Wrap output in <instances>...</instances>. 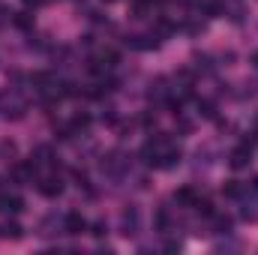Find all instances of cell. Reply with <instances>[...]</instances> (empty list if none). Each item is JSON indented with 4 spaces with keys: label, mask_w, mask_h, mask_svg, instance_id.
Instances as JSON below:
<instances>
[{
    "label": "cell",
    "mask_w": 258,
    "mask_h": 255,
    "mask_svg": "<svg viewBox=\"0 0 258 255\" xmlns=\"http://www.w3.org/2000/svg\"><path fill=\"white\" fill-rule=\"evenodd\" d=\"M222 192H225L228 198H243V195L249 192V186H246V183H240V180H231V183H228Z\"/></svg>",
    "instance_id": "cell-8"
},
{
    "label": "cell",
    "mask_w": 258,
    "mask_h": 255,
    "mask_svg": "<svg viewBox=\"0 0 258 255\" xmlns=\"http://www.w3.org/2000/svg\"><path fill=\"white\" fill-rule=\"evenodd\" d=\"M3 234H6V237H12V240H18L24 231H21V225H18V222H6V225H3Z\"/></svg>",
    "instance_id": "cell-10"
},
{
    "label": "cell",
    "mask_w": 258,
    "mask_h": 255,
    "mask_svg": "<svg viewBox=\"0 0 258 255\" xmlns=\"http://www.w3.org/2000/svg\"><path fill=\"white\" fill-rule=\"evenodd\" d=\"M63 228H66V234H81V231H87V219L78 210H72V213H66Z\"/></svg>",
    "instance_id": "cell-5"
},
{
    "label": "cell",
    "mask_w": 258,
    "mask_h": 255,
    "mask_svg": "<svg viewBox=\"0 0 258 255\" xmlns=\"http://www.w3.org/2000/svg\"><path fill=\"white\" fill-rule=\"evenodd\" d=\"M174 201H177L180 207H195L198 195H195V189H192V186H180V189L174 192Z\"/></svg>",
    "instance_id": "cell-7"
},
{
    "label": "cell",
    "mask_w": 258,
    "mask_h": 255,
    "mask_svg": "<svg viewBox=\"0 0 258 255\" xmlns=\"http://www.w3.org/2000/svg\"><path fill=\"white\" fill-rule=\"evenodd\" d=\"M198 111L204 114V117H213L216 111H213V102H198Z\"/></svg>",
    "instance_id": "cell-14"
},
{
    "label": "cell",
    "mask_w": 258,
    "mask_h": 255,
    "mask_svg": "<svg viewBox=\"0 0 258 255\" xmlns=\"http://www.w3.org/2000/svg\"><path fill=\"white\" fill-rule=\"evenodd\" d=\"M102 171L108 174V177H120L123 171H126V159H123V153H108V156H102Z\"/></svg>",
    "instance_id": "cell-2"
},
{
    "label": "cell",
    "mask_w": 258,
    "mask_h": 255,
    "mask_svg": "<svg viewBox=\"0 0 258 255\" xmlns=\"http://www.w3.org/2000/svg\"><path fill=\"white\" fill-rule=\"evenodd\" d=\"M90 126V117L87 114H78V117H72V123H69V132H81V129Z\"/></svg>",
    "instance_id": "cell-9"
},
{
    "label": "cell",
    "mask_w": 258,
    "mask_h": 255,
    "mask_svg": "<svg viewBox=\"0 0 258 255\" xmlns=\"http://www.w3.org/2000/svg\"><path fill=\"white\" fill-rule=\"evenodd\" d=\"M108 3H114V0H108Z\"/></svg>",
    "instance_id": "cell-18"
},
{
    "label": "cell",
    "mask_w": 258,
    "mask_h": 255,
    "mask_svg": "<svg viewBox=\"0 0 258 255\" xmlns=\"http://www.w3.org/2000/svg\"><path fill=\"white\" fill-rule=\"evenodd\" d=\"M252 162V147H246V144H240V147H234L231 150V156H228V165L234 168V171H240V168H246Z\"/></svg>",
    "instance_id": "cell-4"
},
{
    "label": "cell",
    "mask_w": 258,
    "mask_h": 255,
    "mask_svg": "<svg viewBox=\"0 0 258 255\" xmlns=\"http://www.w3.org/2000/svg\"><path fill=\"white\" fill-rule=\"evenodd\" d=\"M249 63H252V66L258 69V51H252V57H249Z\"/></svg>",
    "instance_id": "cell-17"
},
{
    "label": "cell",
    "mask_w": 258,
    "mask_h": 255,
    "mask_svg": "<svg viewBox=\"0 0 258 255\" xmlns=\"http://www.w3.org/2000/svg\"><path fill=\"white\" fill-rule=\"evenodd\" d=\"M93 237H105V222H93Z\"/></svg>",
    "instance_id": "cell-15"
},
{
    "label": "cell",
    "mask_w": 258,
    "mask_h": 255,
    "mask_svg": "<svg viewBox=\"0 0 258 255\" xmlns=\"http://www.w3.org/2000/svg\"><path fill=\"white\" fill-rule=\"evenodd\" d=\"M156 228H159V231H165V228H168V213H165V210H159V213H156Z\"/></svg>",
    "instance_id": "cell-13"
},
{
    "label": "cell",
    "mask_w": 258,
    "mask_h": 255,
    "mask_svg": "<svg viewBox=\"0 0 258 255\" xmlns=\"http://www.w3.org/2000/svg\"><path fill=\"white\" fill-rule=\"evenodd\" d=\"M138 222H141L138 210H135V207H126V210L120 213V234H123V237H132V234H138Z\"/></svg>",
    "instance_id": "cell-3"
},
{
    "label": "cell",
    "mask_w": 258,
    "mask_h": 255,
    "mask_svg": "<svg viewBox=\"0 0 258 255\" xmlns=\"http://www.w3.org/2000/svg\"><path fill=\"white\" fill-rule=\"evenodd\" d=\"M216 231L219 234H228L231 231V219L228 216H216Z\"/></svg>",
    "instance_id": "cell-11"
},
{
    "label": "cell",
    "mask_w": 258,
    "mask_h": 255,
    "mask_svg": "<svg viewBox=\"0 0 258 255\" xmlns=\"http://www.w3.org/2000/svg\"><path fill=\"white\" fill-rule=\"evenodd\" d=\"M0 111H3V117H12V120H18V117H24V111H27V105L15 96V93H3L0 96Z\"/></svg>",
    "instance_id": "cell-1"
},
{
    "label": "cell",
    "mask_w": 258,
    "mask_h": 255,
    "mask_svg": "<svg viewBox=\"0 0 258 255\" xmlns=\"http://www.w3.org/2000/svg\"><path fill=\"white\" fill-rule=\"evenodd\" d=\"M24 3H27V6H42L45 0H24Z\"/></svg>",
    "instance_id": "cell-16"
},
{
    "label": "cell",
    "mask_w": 258,
    "mask_h": 255,
    "mask_svg": "<svg viewBox=\"0 0 258 255\" xmlns=\"http://www.w3.org/2000/svg\"><path fill=\"white\" fill-rule=\"evenodd\" d=\"M39 192H42L45 198H57V195L63 192V180H60V177H42V180H39Z\"/></svg>",
    "instance_id": "cell-6"
},
{
    "label": "cell",
    "mask_w": 258,
    "mask_h": 255,
    "mask_svg": "<svg viewBox=\"0 0 258 255\" xmlns=\"http://www.w3.org/2000/svg\"><path fill=\"white\" fill-rule=\"evenodd\" d=\"M15 24H18V27H24V30H27V27H30V24H33V18H30V15H27V12H18V15H15Z\"/></svg>",
    "instance_id": "cell-12"
}]
</instances>
